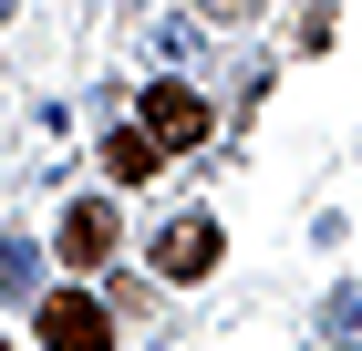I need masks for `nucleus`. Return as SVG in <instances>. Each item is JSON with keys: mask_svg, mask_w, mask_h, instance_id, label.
Segmentation results:
<instances>
[{"mask_svg": "<svg viewBox=\"0 0 362 351\" xmlns=\"http://www.w3.org/2000/svg\"><path fill=\"white\" fill-rule=\"evenodd\" d=\"M31 310H42V341H52V351H114V299L52 290V299H31Z\"/></svg>", "mask_w": 362, "mask_h": 351, "instance_id": "1", "label": "nucleus"}, {"mask_svg": "<svg viewBox=\"0 0 362 351\" xmlns=\"http://www.w3.org/2000/svg\"><path fill=\"white\" fill-rule=\"evenodd\" d=\"M145 135L166 145V155H187V145H207V104H197L187 83H145V114H135Z\"/></svg>", "mask_w": 362, "mask_h": 351, "instance_id": "2", "label": "nucleus"}, {"mask_svg": "<svg viewBox=\"0 0 362 351\" xmlns=\"http://www.w3.org/2000/svg\"><path fill=\"white\" fill-rule=\"evenodd\" d=\"M218 217H176V227H156V279H207L218 269Z\"/></svg>", "mask_w": 362, "mask_h": 351, "instance_id": "3", "label": "nucleus"}, {"mask_svg": "<svg viewBox=\"0 0 362 351\" xmlns=\"http://www.w3.org/2000/svg\"><path fill=\"white\" fill-rule=\"evenodd\" d=\"M114 227H124V217H114L104 196H73V207H62V227H52V248L73 258V269H104V258H114Z\"/></svg>", "mask_w": 362, "mask_h": 351, "instance_id": "4", "label": "nucleus"}, {"mask_svg": "<svg viewBox=\"0 0 362 351\" xmlns=\"http://www.w3.org/2000/svg\"><path fill=\"white\" fill-rule=\"evenodd\" d=\"M156 165H166V145L145 135V124H114V135H104V176H114V186H145Z\"/></svg>", "mask_w": 362, "mask_h": 351, "instance_id": "5", "label": "nucleus"}, {"mask_svg": "<svg viewBox=\"0 0 362 351\" xmlns=\"http://www.w3.org/2000/svg\"><path fill=\"white\" fill-rule=\"evenodd\" d=\"M31 279H42V258L21 238H0V299H31Z\"/></svg>", "mask_w": 362, "mask_h": 351, "instance_id": "6", "label": "nucleus"}, {"mask_svg": "<svg viewBox=\"0 0 362 351\" xmlns=\"http://www.w3.org/2000/svg\"><path fill=\"white\" fill-rule=\"evenodd\" d=\"M332 341L362 351V290H332Z\"/></svg>", "mask_w": 362, "mask_h": 351, "instance_id": "7", "label": "nucleus"}, {"mask_svg": "<svg viewBox=\"0 0 362 351\" xmlns=\"http://www.w3.org/2000/svg\"><path fill=\"white\" fill-rule=\"evenodd\" d=\"M207 11H218V21H228V11H259V0H207Z\"/></svg>", "mask_w": 362, "mask_h": 351, "instance_id": "8", "label": "nucleus"}]
</instances>
